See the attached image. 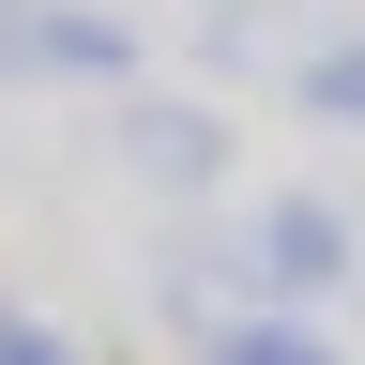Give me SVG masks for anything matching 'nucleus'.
<instances>
[{
	"label": "nucleus",
	"mask_w": 365,
	"mask_h": 365,
	"mask_svg": "<svg viewBox=\"0 0 365 365\" xmlns=\"http://www.w3.org/2000/svg\"><path fill=\"white\" fill-rule=\"evenodd\" d=\"M0 365H61V350H46V335H31V319H0Z\"/></svg>",
	"instance_id": "4"
},
{
	"label": "nucleus",
	"mask_w": 365,
	"mask_h": 365,
	"mask_svg": "<svg viewBox=\"0 0 365 365\" xmlns=\"http://www.w3.org/2000/svg\"><path fill=\"white\" fill-rule=\"evenodd\" d=\"M335 259H350V244H335V213H304V198L274 213V274H335Z\"/></svg>",
	"instance_id": "1"
},
{
	"label": "nucleus",
	"mask_w": 365,
	"mask_h": 365,
	"mask_svg": "<svg viewBox=\"0 0 365 365\" xmlns=\"http://www.w3.org/2000/svg\"><path fill=\"white\" fill-rule=\"evenodd\" d=\"M319 107H365V46H350V61H319Z\"/></svg>",
	"instance_id": "3"
},
{
	"label": "nucleus",
	"mask_w": 365,
	"mask_h": 365,
	"mask_svg": "<svg viewBox=\"0 0 365 365\" xmlns=\"http://www.w3.org/2000/svg\"><path fill=\"white\" fill-rule=\"evenodd\" d=\"M228 365H319L304 335H274V319H259V335H228Z\"/></svg>",
	"instance_id": "2"
}]
</instances>
